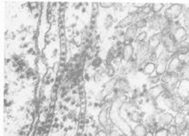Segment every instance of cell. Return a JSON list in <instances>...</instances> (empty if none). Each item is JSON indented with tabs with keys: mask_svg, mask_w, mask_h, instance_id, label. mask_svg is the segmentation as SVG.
Listing matches in <instances>:
<instances>
[{
	"mask_svg": "<svg viewBox=\"0 0 189 136\" xmlns=\"http://www.w3.org/2000/svg\"><path fill=\"white\" fill-rule=\"evenodd\" d=\"M83 78H84L85 82H89L90 80H91V77H90V74H87L86 72L84 73V74H83Z\"/></svg>",
	"mask_w": 189,
	"mask_h": 136,
	"instance_id": "d4e9b609",
	"label": "cell"
},
{
	"mask_svg": "<svg viewBox=\"0 0 189 136\" xmlns=\"http://www.w3.org/2000/svg\"><path fill=\"white\" fill-rule=\"evenodd\" d=\"M100 6L102 8H111V7H114L115 6V2H109V1H102L99 3Z\"/></svg>",
	"mask_w": 189,
	"mask_h": 136,
	"instance_id": "603a6c76",
	"label": "cell"
},
{
	"mask_svg": "<svg viewBox=\"0 0 189 136\" xmlns=\"http://www.w3.org/2000/svg\"><path fill=\"white\" fill-rule=\"evenodd\" d=\"M173 118H174V115L170 112H165L164 113L160 114L156 119L158 129H159V128H166L168 125L173 124Z\"/></svg>",
	"mask_w": 189,
	"mask_h": 136,
	"instance_id": "5b68a950",
	"label": "cell"
},
{
	"mask_svg": "<svg viewBox=\"0 0 189 136\" xmlns=\"http://www.w3.org/2000/svg\"><path fill=\"white\" fill-rule=\"evenodd\" d=\"M129 119L132 121V122L137 123V124H142V123H143V121H144V119L140 118V116H139V112H137V111L131 112V115H130Z\"/></svg>",
	"mask_w": 189,
	"mask_h": 136,
	"instance_id": "e0dca14e",
	"label": "cell"
},
{
	"mask_svg": "<svg viewBox=\"0 0 189 136\" xmlns=\"http://www.w3.org/2000/svg\"><path fill=\"white\" fill-rule=\"evenodd\" d=\"M146 131H147L146 127L143 124H139L134 128V130L131 132V135L132 136H145Z\"/></svg>",
	"mask_w": 189,
	"mask_h": 136,
	"instance_id": "7c38bea8",
	"label": "cell"
},
{
	"mask_svg": "<svg viewBox=\"0 0 189 136\" xmlns=\"http://www.w3.org/2000/svg\"><path fill=\"white\" fill-rule=\"evenodd\" d=\"M184 62H182L180 60V58L177 56V57H172L168 63H167V67H166V73H176L177 72L179 69H180V67L181 65H182Z\"/></svg>",
	"mask_w": 189,
	"mask_h": 136,
	"instance_id": "ba28073f",
	"label": "cell"
},
{
	"mask_svg": "<svg viewBox=\"0 0 189 136\" xmlns=\"http://www.w3.org/2000/svg\"><path fill=\"white\" fill-rule=\"evenodd\" d=\"M11 61H12V59H11V58H10V59H6V60H5V63H6V64L7 65V64H8V63H10Z\"/></svg>",
	"mask_w": 189,
	"mask_h": 136,
	"instance_id": "836d02e7",
	"label": "cell"
},
{
	"mask_svg": "<svg viewBox=\"0 0 189 136\" xmlns=\"http://www.w3.org/2000/svg\"><path fill=\"white\" fill-rule=\"evenodd\" d=\"M163 35L160 32L154 34L152 36L149 37L147 42V46L149 51H157V48L160 46L163 42Z\"/></svg>",
	"mask_w": 189,
	"mask_h": 136,
	"instance_id": "7a4b0ae2",
	"label": "cell"
},
{
	"mask_svg": "<svg viewBox=\"0 0 189 136\" xmlns=\"http://www.w3.org/2000/svg\"><path fill=\"white\" fill-rule=\"evenodd\" d=\"M108 136H120V133L115 130V129H112L109 133H108Z\"/></svg>",
	"mask_w": 189,
	"mask_h": 136,
	"instance_id": "cb8c5ba5",
	"label": "cell"
},
{
	"mask_svg": "<svg viewBox=\"0 0 189 136\" xmlns=\"http://www.w3.org/2000/svg\"><path fill=\"white\" fill-rule=\"evenodd\" d=\"M135 55V47L132 44H124L122 47V58L123 61L129 63Z\"/></svg>",
	"mask_w": 189,
	"mask_h": 136,
	"instance_id": "52a82bcc",
	"label": "cell"
},
{
	"mask_svg": "<svg viewBox=\"0 0 189 136\" xmlns=\"http://www.w3.org/2000/svg\"><path fill=\"white\" fill-rule=\"evenodd\" d=\"M186 121H187V115L182 112H177L176 114L173 118V123L176 126L182 124L183 123L186 122Z\"/></svg>",
	"mask_w": 189,
	"mask_h": 136,
	"instance_id": "8fae6325",
	"label": "cell"
},
{
	"mask_svg": "<svg viewBox=\"0 0 189 136\" xmlns=\"http://www.w3.org/2000/svg\"><path fill=\"white\" fill-rule=\"evenodd\" d=\"M82 5H83V3H78L77 6H75V9H79L80 7L82 6Z\"/></svg>",
	"mask_w": 189,
	"mask_h": 136,
	"instance_id": "1f68e13d",
	"label": "cell"
},
{
	"mask_svg": "<svg viewBox=\"0 0 189 136\" xmlns=\"http://www.w3.org/2000/svg\"><path fill=\"white\" fill-rule=\"evenodd\" d=\"M113 22H114V18H113V16L112 15H107V17L105 19V23H104V26L105 27L108 29L111 27V26L113 25Z\"/></svg>",
	"mask_w": 189,
	"mask_h": 136,
	"instance_id": "44dd1931",
	"label": "cell"
},
{
	"mask_svg": "<svg viewBox=\"0 0 189 136\" xmlns=\"http://www.w3.org/2000/svg\"><path fill=\"white\" fill-rule=\"evenodd\" d=\"M144 74L146 75H153L154 73H156V63L154 62H146L145 65H143V72H142Z\"/></svg>",
	"mask_w": 189,
	"mask_h": 136,
	"instance_id": "9c48e42d",
	"label": "cell"
},
{
	"mask_svg": "<svg viewBox=\"0 0 189 136\" xmlns=\"http://www.w3.org/2000/svg\"><path fill=\"white\" fill-rule=\"evenodd\" d=\"M166 131L168 133V135L169 136H174L176 135V133H177V126L174 124H171L170 125H168L167 127L165 128Z\"/></svg>",
	"mask_w": 189,
	"mask_h": 136,
	"instance_id": "d6986e66",
	"label": "cell"
},
{
	"mask_svg": "<svg viewBox=\"0 0 189 136\" xmlns=\"http://www.w3.org/2000/svg\"><path fill=\"white\" fill-rule=\"evenodd\" d=\"M146 38H147V32H146V31H141L140 33L137 34V38H135V43H138V44L145 43V42H146Z\"/></svg>",
	"mask_w": 189,
	"mask_h": 136,
	"instance_id": "2e32d148",
	"label": "cell"
},
{
	"mask_svg": "<svg viewBox=\"0 0 189 136\" xmlns=\"http://www.w3.org/2000/svg\"><path fill=\"white\" fill-rule=\"evenodd\" d=\"M67 119H68V117H67V115H66V114H64V115H63V117H62V122H63V123H65Z\"/></svg>",
	"mask_w": 189,
	"mask_h": 136,
	"instance_id": "4dcf8cb0",
	"label": "cell"
},
{
	"mask_svg": "<svg viewBox=\"0 0 189 136\" xmlns=\"http://www.w3.org/2000/svg\"><path fill=\"white\" fill-rule=\"evenodd\" d=\"M56 53H57V49H55V50H54V52H53V56H55L56 55Z\"/></svg>",
	"mask_w": 189,
	"mask_h": 136,
	"instance_id": "8d00e7d4",
	"label": "cell"
},
{
	"mask_svg": "<svg viewBox=\"0 0 189 136\" xmlns=\"http://www.w3.org/2000/svg\"><path fill=\"white\" fill-rule=\"evenodd\" d=\"M103 64V60L100 56H96L93 57V59L90 61V65H91V66L93 68H95V69H97V68H99Z\"/></svg>",
	"mask_w": 189,
	"mask_h": 136,
	"instance_id": "4fadbf2b",
	"label": "cell"
},
{
	"mask_svg": "<svg viewBox=\"0 0 189 136\" xmlns=\"http://www.w3.org/2000/svg\"><path fill=\"white\" fill-rule=\"evenodd\" d=\"M24 110H25V107H24V106H20V108L18 109L19 112H23Z\"/></svg>",
	"mask_w": 189,
	"mask_h": 136,
	"instance_id": "e575fe53",
	"label": "cell"
},
{
	"mask_svg": "<svg viewBox=\"0 0 189 136\" xmlns=\"http://www.w3.org/2000/svg\"><path fill=\"white\" fill-rule=\"evenodd\" d=\"M27 54H29V55H36L35 49H34V48H29V49L27 50Z\"/></svg>",
	"mask_w": 189,
	"mask_h": 136,
	"instance_id": "f1b7e54d",
	"label": "cell"
},
{
	"mask_svg": "<svg viewBox=\"0 0 189 136\" xmlns=\"http://www.w3.org/2000/svg\"><path fill=\"white\" fill-rule=\"evenodd\" d=\"M135 26H137V29L145 28L148 25V17H141V18H139L138 20H137V22L135 23Z\"/></svg>",
	"mask_w": 189,
	"mask_h": 136,
	"instance_id": "5bb4252c",
	"label": "cell"
},
{
	"mask_svg": "<svg viewBox=\"0 0 189 136\" xmlns=\"http://www.w3.org/2000/svg\"><path fill=\"white\" fill-rule=\"evenodd\" d=\"M151 10H152V14H159L161 10L164 8L165 5L164 4H150Z\"/></svg>",
	"mask_w": 189,
	"mask_h": 136,
	"instance_id": "ac0fdd59",
	"label": "cell"
},
{
	"mask_svg": "<svg viewBox=\"0 0 189 136\" xmlns=\"http://www.w3.org/2000/svg\"><path fill=\"white\" fill-rule=\"evenodd\" d=\"M6 37L7 39H15L16 37V35H14V33H8V35H6Z\"/></svg>",
	"mask_w": 189,
	"mask_h": 136,
	"instance_id": "484cf974",
	"label": "cell"
},
{
	"mask_svg": "<svg viewBox=\"0 0 189 136\" xmlns=\"http://www.w3.org/2000/svg\"><path fill=\"white\" fill-rule=\"evenodd\" d=\"M166 67H167V62L157 60V64H156V74L162 76L166 73Z\"/></svg>",
	"mask_w": 189,
	"mask_h": 136,
	"instance_id": "30bf717a",
	"label": "cell"
},
{
	"mask_svg": "<svg viewBox=\"0 0 189 136\" xmlns=\"http://www.w3.org/2000/svg\"><path fill=\"white\" fill-rule=\"evenodd\" d=\"M63 110H64L65 112H69V108L67 107V106H66V105H64V107H63Z\"/></svg>",
	"mask_w": 189,
	"mask_h": 136,
	"instance_id": "d6a6232c",
	"label": "cell"
},
{
	"mask_svg": "<svg viewBox=\"0 0 189 136\" xmlns=\"http://www.w3.org/2000/svg\"><path fill=\"white\" fill-rule=\"evenodd\" d=\"M165 91V88L164 86L160 84V85H154L153 87H151L147 90V92L146 94V96L145 97H147L151 101H156V99L159 96H161V94L164 93ZM144 97V98H145Z\"/></svg>",
	"mask_w": 189,
	"mask_h": 136,
	"instance_id": "277c9868",
	"label": "cell"
},
{
	"mask_svg": "<svg viewBox=\"0 0 189 136\" xmlns=\"http://www.w3.org/2000/svg\"><path fill=\"white\" fill-rule=\"evenodd\" d=\"M105 74H107L109 78H112L116 75V68L114 67L113 65H105Z\"/></svg>",
	"mask_w": 189,
	"mask_h": 136,
	"instance_id": "9a60e30c",
	"label": "cell"
},
{
	"mask_svg": "<svg viewBox=\"0 0 189 136\" xmlns=\"http://www.w3.org/2000/svg\"><path fill=\"white\" fill-rule=\"evenodd\" d=\"M137 34H138V29L137 28L135 24L126 27L123 43L124 44H132L133 42H135V38H137Z\"/></svg>",
	"mask_w": 189,
	"mask_h": 136,
	"instance_id": "3957f363",
	"label": "cell"
},
{
	"mask_svg": "<svg viewBox=\"0 0 189 136\" xmlns=\"http://www.w3.org/2000/svg\"><path fill=\"white\" fill-rule=\"evenodd\" d=\"M155 136H169L165 128H159L155 132Z\"/></svg>",
	"mask_w": 189,
	"mask_h": 136,
	"instance_id": "7402d4cb",
	"label": "cell"
},
{
	"mask_svg": "<svg viewBox=\"0 0 189 136\" xmlns=\"http://www.w3.org/2000/svg\"><path fill=\"white\" fill-rule=\"evenodd\" d=\"M59 128H61V129H64V123H61L59 124Z\"/></svg>",
	"mask_w": 189,
	"mask_h": 136,
	"instance_id": "d590c367",
	"label": "cell"
},
{
	"mask_svg": "<svg viewBox=\"0 0 189 136\" xmlns=\"http://www.w3.org/2000/svg\"><path fill=\"white\" fill-rule=\"evenodd\" d=\"M71 101H72V97L70 95L66 96V98H64V99H63V103H70Z\"/></svg>",
	"mask_w": 189,
	"mask_h": 136,
	"instance_id": "4316f807",
	"label": "cell"
},
{
	"mask_svg": "<svg viewBox=\"0 0 189 136\" xmlns=\"http://www.w3.org/2000/svg\"><path fill=\"white\" fill-rule=\"evenodd\" d=\"M186 8L185 5L181 4H172L170 6L166 7L163 13V17L167 21H175L183 14Z\"/></svg>",
	"mask_w": 189,
	"mask_h": 136,
	"instance_id": "6da1fadb",
	"label": "cell"
},
{
	"mask_svg": "<svg viewBox=\"0 0 189 136\" xmlns=\"http://www.w3.org/2000/svg\"><path fill=\"white\" fill-rule=\"evenodd\" d=\"M145 136H155V132L154 131H151V130H147Z\"/></svg>",
	"mask_w": 189,
	"mask_h": 136,
	"instance_id": "83f0119b",
	"label": "cell"
},
{
	"mask_svg": "<svg viewBox=\"0 0 189 136\" xmlns=\"http://www.w3.org/2000/svg\"><path fill=\"white\" fill-rule=\"evenodd\" d=\"M82 12H84V13L86 12V8H85V7H84V8H82Z\"/></svg>",
	"mask_w": 189,
	"mask_h": 136,
	"instance_id": "74e56055",
	"label": "cell"
},
{
	"mask_svg": "<svg viewBox=\"0 0 189 136\" xmlns=\"http://www.w3.org/2000/svg\"><path fill=\"white\" fill-rule=\"evenodd\" d=\"M39 16H40V12H39V11H37L36 13H34V18H35V19L38 18Z\"/></svg>",
	"mask_w": 189,
	"mask_h": 136,
	"instance_id": "f546056e",
	"label": "cell"
},
{
	"mask_svg": "<svg viewBox=\"0 0 189 136\" xmlns=\"http://www.w3.org/2000/svg\"><path fill=\"white\" fill-rule=\"evenodd\" d=\"M88 136H93V133H88Z\"/></svg>",
	"mask_w": 189,
	"mask_h": 136,
	"instance_id": "f35d334b",
	"label": "cell"
},
{
	"mask_svg": "<svg viewBox=\"0 0 189 136\" xmlns=\"http://www.w3.org/2000/svg\"><path fill=\"white\" fill-rule=\"evenodd\" d=\"M148 81L151 85H158V83H159L161 81V76L160 75H158V74H155V75H150L149 78H148Z\"/></svg>",
	"mask_w": 189,
	"mask_h": 136,
	"instance_id": "ffe728a7",
	"label": "cell"
},
{
	"mask_svg": "<svg viewBox=\"0 0 189 136\" xmlns=\"http://www.w3.org/2000/svg\"><path fill=\"white\" fill-rule=\"evenodd\" d=\"M172 36L174 41L176 42V44H179L181 42H183L186 39H188V35H187V29H186L184 26H181L178 27L176 30H175L172 33Z\"/></svg>",
	"mask_w": 189,
	"mask_h": 136,
	"instance_id": "8992f818",
	"label": "cell"
}]
</instances>
